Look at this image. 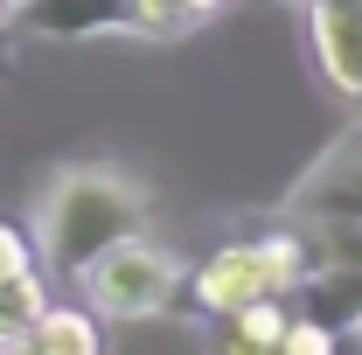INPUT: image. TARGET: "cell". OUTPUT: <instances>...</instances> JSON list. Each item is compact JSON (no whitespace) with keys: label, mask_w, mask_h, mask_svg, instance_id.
I'll return each instance as SVG.
<instances>
[{"label":"cell","mask_w":362,"mask_h":355,"mask_svg":"<svg viewBox=\"0 0 362 355\" xmlns=\"http://www.w3.org/2000/svg\"><path fill=\"white\" fill-rule=\"evenodd\" d=\"M139 230H146V188L126 168H105V161L56 168L42 181V195H35V223H28L49 279H77L98 251L126 244Z\"/></svg>","instance_id":"obj_1"},{"label":"cell","mask_w":362,"mask_h":355,"mask_svg":"<svg viewBox=\"0 0 362 355\" xmlns=\"http://www.w3.org/2000/svg\"><path fill=\"white\" fill-rule=\"evenodd\" d=\"M77 293H84V307L105 313V320H153V313H168L181 293H188V265H181L168 244H153V237L139 230V237L98 251V258L77 272Z\"/></svg>","instance_id":"obj_2"},{"label":"cell","mask_w":362,"mask_h":355,"mask_svg":"<svg viewBox=\"0 0 362 355\" xmlns=\"http://www.w3.org/2000/svg\"><path fill=\"white\" fill-rule=\"evenodd\" d=\"M0 35L14 42H146L139 0H0Z\"/></svg>","instance_id":"obj_3"},{"label":"cell","mask_w":362,"mask_h":355,"mask_svg":"<svg viewBox=\"0 0 362 355\" xmlns=\"http://www.w3.org/2000/svg\"><path fill=\"white\" fill-rule=\"evenodd\" d=\"M286 216L300 230H314V223H362V119H349L327 139V153L286 188Z\"/></svg>","instance_id":"obj_4"},{"label":"cell","mask_w":362,"mask_h":355,"mask_svg":"<svg viewBox=\"0 0 362 355\" xmlns=\"http://www.w3.org/2000/svg\"><path fill=\"white\" fill-rule=\"evenodd\" d=\"M307 49L320 84L341 105H362V0H307Z\"/></svg>","instance_id":"obj_5"},{"label":"cell","mask_w":362,"mask_h":355,"mask_svg":"<svg viewBox=\"0 0 362 355\" xmlns=\"http://www.w3.org/2000/svg\"><path fill=\"white\" fill-rule=\"evenodd\" d=\"M188 300L202 313H216V320H230V313L258 307V300H279L265 279V258H258V244H223V251H209V265L188 272Z\"/></svg>","instance_id":"obj_6"},{"label":"cell","mask_w":362,"mask_h":355,"mask_svg":"<svg viewBox=\"0 0 362 355\" xmlns=\"http://www.w3.org/2000/svg\"><path fill=\"white\" fill-rule=\"evenodd\" d=\"M293 300H300V313L320 320L334 342H341V334H362V265H334V258H320Z\"/></svg>","instance_id":"obj_7"},{"label":"cell","mask_w":362,"mask_h":355,"mask_svg":"<svg viewBox=\"0 0 362 355\" xmlns=\"http://www.w3.org/2000/svg\"><path fill=\"white\" fill-rule=\"evenodd\" d=\"M28 349L35 355H112V334H105V313H90L84 300L77 307H56L28 327Z\"/></svg>","instance_id":"obj_8"},{"label":"cell","mask_w":362,"mask_h":355,"mask_svg":"<svg viewBox=\"0 0 362 355\" xmlns=\"http://www.w3.org/2000/svg\"><path fill=\"white\" fill-rule=\"evenodd\" d=\"M286 327H293V307H286V300H258V307H244V313L223 320L216 355H279Z\"/></svg>","instance_id":"obj_9"},{"label":"cell","mask_w":362,"mask_h":355,"mask_svg":"<svg viewBox=\"0 0 362 355\" xmlns=\"http://www.w3.org/2000/svg\"><path fill=\"white\" fill-rule=\"evenodd\" d=\"M258 258H265V279H272V293L279 300H293L300 286H307V272L320 265V251H314V237L293 223V230H272V237H258Z\"/></svg>","instance_id":"obj_10"},{"label":"cell","mask_w":362,"mask_h":355,"mask_svg":"<svg viewBox=\"0 0 362 355\" xmlns=\"http://www.w3.org/2000/svg\"><path fill=\"white\" fill-rule=\"evenodd\" d=\"M139 7H146V42H181L188 28L216 21L230 0H139Z\"/></svg>","instance_id":"obj_11"},{"label":"cell","mask_w":362,"mask_h":355,"mask_svg":"<svg viewBox=\"0 0 362 355\" xmlns=\"http://www.w3.org/2000/svg\"><path fill=\"white\" fill-rule=\"evenodd\" d=\"M42 313H49V272H21V279H7V286H0V327L28 334Z\"/></svg>","instance_id":"obj_12"},{"label":"cell","mask_w":362,"mask_h":355,"mask_svg":"<svg viewBox=\"0 0 362 355\" xmlns=\"http://www.w3.org/2000/svg\"><path fill=\"white\" fill-rule=\"evenodd\" d=\"M307 237H314L320 258H334V265H362V223H314Z\"/></svg>","instance_id":"obj_13"},{"label":"cell","mask_w":362,"mask_h":355,"mask_svg":"<svg viewBox=\"0 0 362 355\" xmlns=\"http://www.w3.org/2000/svg\"><path fill=\"white\" fill-rule=\"evenodd\" d=\"M21 272H42L35 237H28V230H14V223H0V286H7V279H21Z\"/></svg>","instance_id":"obj_14"},{"label":"cell","mask_w":362,"mask_h":355,"mask_svg":"<svg viewBox=\"0 0 362 355\" xmlns=\"http://www.w3.org/2000/svg\"><path fill=\"white\" fill-rule=\"evenodd\" d=\"M279 355H334V334H327L320 320H307V313H293V327H286Z\"/></svg>","instance_id":"obj_15"},{"label":"cell","mask_w":362,"mask_h":355,"mask_svg":"<svg viewBox=\"0 0 362 355\" xmlns=\"http://www.w3.org/2000/svg\"><path fill=\"white\" fill-rule=\"evenodd\" d=\"M293 7H307V0H293Z\"/></svg>","instance_id":"obj_16"}]
</instances>
